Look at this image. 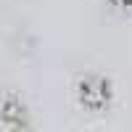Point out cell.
<instances>
[{
  "label": "cell",
  "instance_id": "cell-3",
  "mask_svg": "<svg viewBox=\"0 0 132 132\" xmlns=\"http://www.w3.org/2000/svg\"><path fill=\"white\" fill-rule=\"evenodd\" d=\"M119 3H124V5H132V0H119Z\"/></svg>",
  "mask_w": 132,
  "mask_h": 132
},
{
  "label": "cell",
  "instance_id": "cell-1",
  "mask_svg": "<svg viewBox=\"0 0 132 132\" xmlns=\"http://www.w3.org/2000/svg\"><path fill=\"white\" fill-rule=\"evenodd\" d=\"M111 82L101 74H85L79 82H77V98H79V106L87 111H103V108L111 106Z\"/></svg>",
  "mask_w": 132,
  "mask_h": 132
},
{
  "label": "cell",
  "instance_id": "cell-2",
  "mask_svg": "<svg viewBox=\"0 0 132 132\" xmlns=\"http://www.w3.org/2000/svg\"><path fill=\"white\" fill-rule=\"evenodd\" d=\"M0 124L5 127V132H32L29 111L16 95L3 98V103H0Z\"/></svg>",
  "mask_w": 132,
  "mask_h": 132
}]
</instances>
